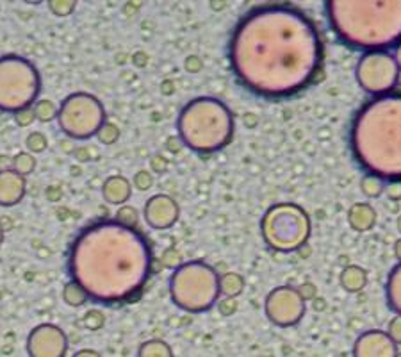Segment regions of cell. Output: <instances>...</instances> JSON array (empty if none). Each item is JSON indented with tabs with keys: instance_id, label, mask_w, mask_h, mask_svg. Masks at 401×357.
<instances>
[{
	"instance_id": "5",
	"label": "cell",
	"mask_w": 401,
	"mask_h": 357,
	"mask_svg": "<svg viewBox=\"0 0 401 357\" xmlns=\"http://www.w3.org/2000/svg\"><path fill=\"white\" fill-rule=\"evenodd\" d=\"M177 129L185 147L198 154H214L232 141L234 116L221 100L200 97L185 104Z\"/></svg>"
},
{
	"instance_id": "14",
	"label": "cell",
	"mask_w": 401,
	"mask_h": 357,
	"mask_svg": "<svg viewBox=\"0 0 401 357\" xmlns=\"http://www.w3.org/2000/svg\"><path fill=\"white\" fill-rule=\"evenodd\" d=\"M396 343L386 330H366L355 340L353 357H398Z\"/></svg>"
},
{
	"instance_id": "4",
	"label": "cell",
	"mask_w": 401,
	"mask_h": 357,
	"mask_svg": "<svg viewBox=\"0 0 401 357\" xmlns=\"http://www.w3.org/2000/svg\"><path fill=\"white\" fill-rule=\"evenodd\" d=\"M327 11L334 31L351 47L387 50L401 41V0H330Z\"/></svg>"
},
{
	"instance_id": "12",
	"label": "cell",
	"mask_w": 401,
	"mask_h": 357,
	"mask_svg": "<svg viewBox=\"0 0 401 357\" xmlns=\"http://www.w3.org/2000/svg\"><path fill=\"white\" fill-rule=\"evenodd\" d=\"M68 350V337L63 329L52 323H41L29 332V357H64Z\"/></svg>"
},
{
	"instance_id": "24",
	"label": "cell",
	"mask_w": 401,
	"mask_h": 357,
	"mask_svg": "<svg viewBox=\"0 0 401 357\" xmlns=\"http://www.w3.org/2000/svg\"><path fill=\"white\" fill-rule=\"evenodd\" d=\"M32 109H34L36 120H40V122H50V120L57 118V111H59V107H55L50 100H40L32 106Z\"/></svg>"
},
{
	"instance_id": "27",
	"label": "cell",
	"mask_w": 401,
	"mask_h": 357,
	"mask_svg": "<svg viewBox=\"0 0 401 357\" xmlns=\"http://www.w3.org/2000/svg\"><path fill=\"white\" fill-rule=\"evenodd\" d=\"M387 334L391 336V340H393L394 343H396L398 346L401 345V316H394L393 320H391L389 323V329H387Z\"/></svg>"
},
{
	"instance_id": "13",
	"label": "cell",
	"mask_w": 401,
	"mask_h": 357,
	"mask_svg": "<svg viewBox=\"0 0 401 357\" xmlns=\"http://www.w3.org/2000/svg\"><path fill=\"white\" fill-rule=\"evenodd\" d=\"M145 220L152 229L164 230L174 227L181 214V207H178L177 200H174L169 195L159 193L150 197L145 204Z\"/></svg>"
},
{
	"instance_id": "18",
	"label": "cell",
	"mask_w": 401,
	"mask_h": 357,
	"mask_svg": "<svg viewBox=\"0 0 401 357\" xmlns=\"http://www.w3.org/2000/svg\"><path fill=\"white\" fill-rule=\"evenodd\" d=\"M341 286L348 293H358L366 288L367 284V274L364 268L357 265L346 266L344 270L341 272Z\"/></svg>"
},
{
	"instance_id": "35",
	"label": "cell",
	"mask_w": 401,
	"mask_h": 357,
	"mask_svg": "<svg viewBox=\"0 0 401 357\" xmlns=\"http://www.w3.org/2000/svg\"><path fill=\"white\" fill-rule=\"evenodd\" d=\"M394 254H396V258H398V261L401 262V238L398 239L396 243H394Z\"/></svg>"
},
{
	"instance_id": "7",
	"label": "cell",
	"mask_w": 401,
	"mask_h": 357,
	"mask_svg": "<svg viewBox=\"0 0 401 357\" xmlns=\"http://www.w3.org/2000/svg\"><path fill=\"white\" fill-rule=\"evenodd\" d=\"M41 92L40 71L20 56L0 57V109L20 113L31 109Z\"/></svg>"
},
{
	"instance_id": "32",
	"label": "cell",
	"mask_w": 401,
	"mask_h": 357,
	"mask_svg": "<svg viewBox=\"0 0 401 357\" xmlns=\"http://www.w3.org/2000/svg\"><path fill=\"white\" fill-rule=\"evenodd\" d=\"M73 357H102V354H100L99 350L83 349V350H77V352L73 354Z\"/></svg>"
},
{
	"instance_id": "37",
	"label": "cell",
	"mask_w": 401,
	"mask_h": 357,
	"mask_svg": "<svg viewBox=\"0 0 401 357\" xmlns=\"http://www.w3.org/2000/svg\"><path fill=\"white\" fill-rule=\"evenodd\" d=\"M2 241H4V230L0 227V245H2Z\"/></svg>"
},
{
	"instance_id": "15",
	"label": "cell",
	"mask_w": 401,
	"mask_h": 357,
	"mask_svg": "<svg viewBox=\"0 0 401 357\" xmlns=\"http://www.w3.org/2000/svg\"><path fill=\"white\" fill-rule=\"evenodd\" d=\"M27 181L15 170H0V206L11 207L24 199Z\"/></svg>"
},
{
	"instance_id": "29",
	"label": "cell",
	"mask_w": 401,
	"mask_h": 357,
	"mask_svg": "<svg viewBox=\"0 0 401 357\" xmlns=\"http://www.w3.org/2000/svg\"><path fill=\"white\" fill-rule=\"evenodd\" d=\"M99 138L100 141L104 143H113L114 139L118 138V129L114 127V125H111V123H106L102 131L99 132Z\"/></svg>"
},
{
	"instance_id": "9",
	"label": "cell",
	"mask_w": 401,
	"mask_h": 357,
	"mask_svg": "<svg viewBox=\"0 0 401 357\" xmlns=\"http://www.w3.org/2000/svg\"><path fill=\"white\" fill-rule=\"evenodd\" d=\"M59 129L71 139H90L106 125V109L94 95L77 92L61 102L57 111Z\"/></svg>"
},
{
	"instance_id": "10",
	"label": "cell",
	"mask_w": 401,
	"mask_h": 357,
	"mask_svg": "<svg viewBox=\"0 0 401 357\" xmlns=\"http://www.w3.org/2000/svg\"><path fill=\"white\" fill-rule=\"evenodd\" d=\"M355 76L364 92L374 97H384L393 93L396 88L400 80V68L391 52H364L357 63Z\"/></svg>"
},
{
	"instance_id": "3",
	"label": "cell",
	"mask_w": 401,
	"mask_h": 357,
	"mask_svg": "<svg viewBox=\"0 0 401 357\" xmlns=\"http://www.w3.org/2000/svg\"><path fill=\"white\" fill-rule=\"evenodd\" d=\"M355 159L386 183L401 181V93L374 97L357 113L350 132Z\"/></svg>"
},
{
	"instance_id": "26",
	"label": "cell",
	"mask_w": 401,
	"mask_h": 357,
	"mask_svg": "<svg viewBox=\"0 0 401 357\" xmlns=\"http://www.w3.org/2000/svg\"><path fill=\"white\" fill-rule=\"evenodd\" d=\"M25 145H27L29 152H41L47 148V139H45L41 132H32L27 138V141H25Z\"/></svg>"
},
{
	"instance_id": "21",
	"label": "cell",
	"mask_w": 401,
	"mask_h": 357,
	"mask_svg": "<svg viewBox=\"0 0 401 357\" xmlns=\"http://www.w3.org/2000/svg\"><path fill=\"white\" fill-rule=\"evenodd\" d=\"M220 290L221 293L227 295L228 298L237 297V295H241V291L244 290L243 277L237 274H225L223 277H220Z\"/></svg>"
},
{
	"instance_id": "23",
	"label": "cell",
	"mask_w": 401,
	"mask_h": 357,
	"mask_svg": "<svg viewBox=\"0 0 401 357\" xmlns=\"http://www.w3.org/2000/svg\"><path fill=\"white\" fill-rule=\"evenodd\" d=\"M386 184L387 183L384 178L367 174L366 177L360 181V191L366 195V197H370V199H378V197L384 195V191H386Z\"/></svg>"
},
{
	"instance_id": "28",
	"label": "cell",
	"mask_w": 401,
	"mask_h": 357,
	"mask_svg": "<svg viewBox=\"0 0 401 357\" xmlns=\"http://www.w3.org/2000/svg\"><path fill=\"white\" fill-rule=\"evenodd\" d=\"M152 183H154V178H152V175L148 174V172H138V174L134 175V184L138 186V190H148L150 186H152Z\"/></svg>"
},
{
	"instance_id": "33",
	"label": "cell",
	"mask_w": 401,
	"mask_h": 357,
	"mask_svg": "<svg viewBox=\"0 0 401 357\" xmlns=\"http://www.w3.org/2000/svg\"><path fill=\"white\" fill-rule=\"evenodd\" d=\"M300 293H302V297L303 298H312L314 297V293H316V288L312 284H305V286H302L300 288Z\"/></svg>"
},
{
	"instance_id": "22",
	"label": "cell",
	"mask_w": 401,
	"mask_h": 357,
	"mask_svg": "<svg viewBox=\"0 0 401 357\" xmlns=\"http://www.w3.org/2000/svg\"><path fill=\"white\" fill-rule=\"evenodd\" d=\"M63 298H64V302H66L68 306L79 307V306H83L84 302H86L90 297H87V293L84 291L83 286L77 284L75 281H70L66 286H64Z\"/></svg>"
},
{
	"instance_id": "1",
	"label": "cell",
	"mask_w": 401,
	"mask_h": 357,
	"mask_svg": "<svg viewBox=\"0 0 401 357\" xmlns=\"http://www.w3.org/2000/svg\"><path fill=\"white\" fill-rule=\"evenodd\" d=\"M228 57L246 90L282 99L314 83L323 64V41L311 18L296 8L262 6L237 24Z\"/></svg>"
},
{
	"instance_id": "6",
	"label": "cell",
	"mask_w": 401,
	"mask_h": 357,
	"mask_svg": "<svg viewBox=\"0 0 401 357\" xmlns=\"http://www.w3.org/2000/svg\"><path fill=\"white\" fill-rule=\"evenodd\" d=\"M220 295V275L204 261L184 262L169 277L171 302L188 313L211 309Z\"/></svg>"
},
{
	"instance_id": "20",
	"label": "cell",
	"mask_w": 401,
	"mask_h": 357,
	"mask_svg": "<svg viewBox=\"0 0 401 357\" xmlns=\"http://www.w3.org/2000/svg\"><path fill=\"white\" fill-rule=\"evenodd\" d=\"M138 357H174V350L162 340H148L139 346Z\"/></svg>"
},
{
	"instance_id": "19",
	"label": "cell",
	"mask_w": 401,
	"mask_h": 357,
	"mask_svg": "<svg viewBox=\"0 0 401 357\" xmlns=\"http://www.w3.org/2000/svg\"><path fill=\"white\" fill-rule=\"evenodd\" d=\"M386 297L391 309L401 316V262L391 270L386 284Z\"/></svg>"
},
{
	"instance_id": "34",
	"label": "cell",
	"mask_w": 401,
	"mask_h": 357,
	"mask_svg": "<svg viewBox=\"0 0 401 357\" xmlns=\"http://www.w3.org/2000/svg\"><path fill=\"white\" fill-rule=\"evenodd\" d=\"M394 59H396L398 68H400V71H401V41L396 45V50H394Z\"/></svg>"
},
{
	"instance_id": "31",
	"label": "cell",
	"mask_w": 401,
	"mask_h": 357,
	"mask_svg": "<svg viewBox=\"0 0 401 357\" xmlns=\"http://www.w3.org/2000/svg\"><path fill=\"white\" fill-rule=\"evenodd\" d=\"M36 118L34 115V109H25V111H20L16 113V122L20 123V125H29V123H32V120Z\"/></svg>"
},
{
	"instance_id": "30",
	"label": "cell",
	"mask_w": 401,
	"mask_h": 357,
	"mask_svg": "<svg viewBox=\"0 0 401 357\" xmlns=\"http://www.w3.org/2000/svg\"><path fill=\"white\" fill-rule=\"evenodd\" d=\"M384 193H386L391 200H401V181H391V183H387Z\"/></svg>"
},
{
	"instance_id": "36",
	"label": "cell",
	"mask_w": 401,
	"mask_h": 357,
	"mask_svg": "<svg viewBox=\"0 0 401 357\" xmlns=\"http://www.w3.org/2000/svg\"><path fill=\"white\" fill-rule=\"evenodd\" d=\"M396 227H398V230H400V234H401V214L398 216V222H396Z\"/></svg>"
},
{
	"instance_id": "17",
	"label": "cell",
	"mask_w": 401,
	"mask_h": 357,
	"mask_svg": "<svg viewBox=\"0 0 401 357\" xmlns=\"http://www.w3.org/2000/svg\"><path fill=\"white\" fill-rule=\"evenodd\" d=\"M348 223L357 232H367L377 223V213L366 202H357L348 211Z\"/></svg>"
},
{
	"instance_id": "2",
	"label": "cell",
	"mask_w": 401,
	"mask_h": 357,
	"mask_svg": "<svg viewBox=\"0 0 401 357\" xmlns=\"http://www.w3.org/2000/svg\"><path fill=\"white\" fill-rule=\"evenodd\" d=\"M71 281L87 297L118 304L141 291L152 272V252L139 230L118 220H104L84 229L70 250Z\"/></svg>"
},
{
	"instance_id": "8",
	"label": "cell",
	"mask_w": 401,
	"mask_h": 357,
	"mask_svg": "<svg viewBox=\"0 0 401 357\" xmlns=\"http://www.w3.org/2000/svg\"><path fill=\"white\" fill-rule=\"evenodd\" d=\"M260 232L269 248L276 252H295L311 236V218L296 204H276L266 211Z\"/></svg>"
},
{
	"instance_id": "11",
	"label": "cell",
	"mask_w": 401,
	"mask_h": 357,
	"mask_svg": "<svg viewBox=\"0 0 401 357\" xmlns=\"http://www.w3.org/2000/svg\"><path fill=\"white\" fill-rule=\"evenodd\" d=\"M266 316L279 327L296 326L305 314V298L296 288L279 286L266 297Z\"/></svg>"
},
{
	"instance_id": "25",
	"label": "cell",
	"mask_w": 401,
	"mask_h": 357,
	"mask_svg": "<svg viewBox=\"0 0 401 357\" xmlns=\"http://www.w3.org/2000/svg\"><path fill=\"white\" fill-rule=\"evenodd\" d=\"M36 167V159L32 158L31 152H22V154L16 155L15 159H13V170L18 172L20 175H27L31 174L32 170H34Z\"/></svg>"
},
{
	"instance_id": "16",
	"label": "cell",
	"mask_w": 401,
	"mask_h": 357,
	"mask_svg": "<svg viewBox=\"0 0 401 357\" xmlns=\"http://www.w3.org/2000/svg\"><path fill=\"white\" fill-rule=\"evenodd\" d=\"M132 195V184L123 175H111L102 184V197L111 206H123Z\"/></svg>"
}]
</instances>
